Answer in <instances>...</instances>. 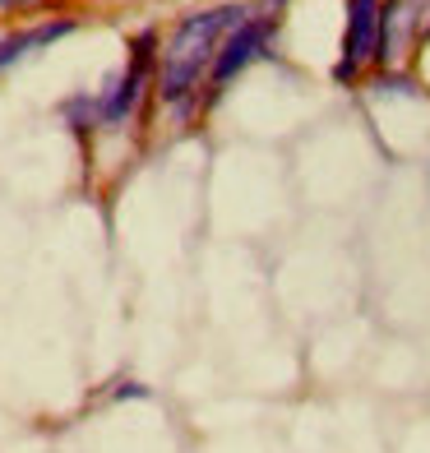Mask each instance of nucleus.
<instances>
[{
    "mask_svg": "<svg viewBox=\"0 0 430 453\" xmlns=\"http://www.w3.org/2000/svg\"><path fill=\"white\" fill-rule=\"evenodd\" d=\"M250 10L245 5H218V10H199V14H186L172 33L167 51H162V97L172 102V107H186V97L195 93L199 74L213 65V56L222 47V37H227L236 24H245Z\"/></svg>",
    "mask_w": 430,
    "mask_h": 453,
    "instance_id": "1",
    "label": "nucleus"
},
{
    "mask_svg": "<svg viewBox=\"0 0 430 453\" xmlns=\"http://www.w3.org/2000/svg\"><path fill=\"white\" fill-rule=\"evenodd\" d=\"M380 14H384V0H347L342 60H338V79H342V84L380 56Z\"/></svg>",
    "mask_w": 430,
    "mask_h": 453,
    "instance_id": "2",
    "label": "nucleus"
},
{
    "mask_svg": "<svg viewBox=\"0 0 430 453\" xmlns=\"http://www.w3.org/2000/svg\"><path fill=\"white\" fill-rule=\"evenodd\" d=\"M269 37H273V19H245V24H236L227 37H222V47L213 56L209 84L227 88L245 65H255L259 56H269Z\"/></svg>",
    "mask_w": 430,
    "mask_h": 453,
    "instance_id": "3",
    "label": "nucleus"
},
{
    "mask_svg": "<svg viewBox=\"0 0 430 453\" xmlns=\"http://www.w3.org/2000/svg\"><path fill=\"white\" fill-rule=\"evenodd\" d=\"M149 60H153V33H143L134 42L130 70L120 74L111 88H102V97H97V126H126V120L134 116L139 97H143V84H149Z\"/></svg>",
    "mask_w": 430,
    "mask_h": 453,
    "instance_id": "4",
    "label": "nucleus"
},
{
    "mask_svg": "<svg viewBox=\"0 0 430 453\" xmlns=\"http://www.w3.org/2000/svg\"><path fill=\"white\" fill-rule=\"evenodd\" d=\"M430 33V0H384L380 14V65H394V60Z\"/></svg>",
    "mask_w": 430,
    "mask_h": 453,
    "instance_id": "5",
    "label": "nucleus"
},
{
    "mask_svg": "<svg viewBox=\"0 0 430 453\" xmlns=\"http://www.w3.org/2000/svg\"><path fill=\"white\" fill-rule=\"evenodd\" d=\"M70 33H74V19H47V24H33V28H24V33L0 37V70L14 65V60H24V56L37 51V47L60 42V37H70Z\"/></svg>",
    "mask_w": 430,
    "mask_h": 453,
    "instance_id": "6",
    "label": "nucleus"
},
{
    "mask_svg": "<svg viewBox=\"0 0 430 453\" xmlns=\"http://www.w3.org/2000/svg\"><path fill=\"white\" fill-rule=\"evenodd\" d=\"M375 97H388V93H403V97H417V79H407V74H380L375 84H371Z\"/></svg>",
    "mask_w": 430,
    "mask_h": 453,
    "instance_id": "7",
    "label": "nucleus"
},
{
    "mask_svg": "<svg viewBox=\"0 0 430 453\" xmlns=\"http://www.w3.org/2000/svg\"><path fill=\"white\" fill-rule=\"evenodd\" d=\"M10 5H37V0H0V10H10Z\"/></svg>",
    "mask_w": 430,
    "mask_h": 453,
    "instance_id": "8",
    "label": "nucleus"
}]
</instances>
